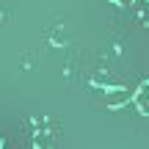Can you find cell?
Instances as JSON below:
<instances>
[{
	"label": "cell",
	"instance_id": "1",
	"mask_svg": "<svg viewBox=\"0 0 149 149\" xmlns=\"http://www.w3.org/2000/svg\"><path fill=\"white\" fill-rule=\"evenodd\" d=\"M130 100H133V91L130 88H111L105 94V105L108 108H122V105H127Z\"/></svg>",
	"mask_w": 149,
	"mask_h": 149
}]
</instances>
